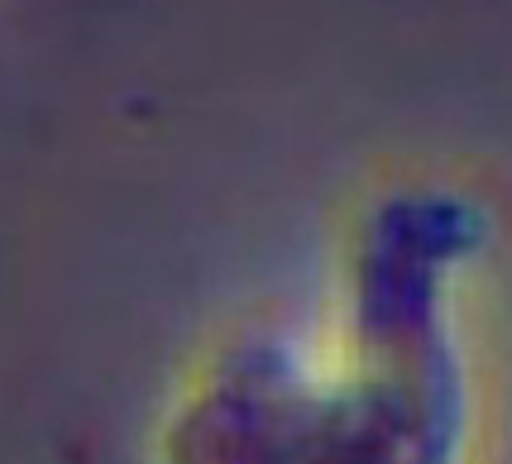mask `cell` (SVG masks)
Segmentation results:
<instances>
[{"instance_id":"6da1fadb","label":"cell","mask_w":512,"mask_h":464,"mask_svg":"<svg viewBox=\"0 0 512 464\" xmlns=\"http://www.w3.org/2000/svg\"><path fill=\"white\" fill-rule=\"evenodd\" d=\"M484 211L441 182L355 221L307 326L235 340L163 426L168 464H469L479 388L465 278Z\"/></svg>"}]
</instances>
